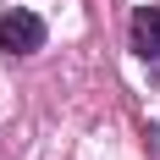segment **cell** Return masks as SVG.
I'll return each mask as SVG.
<instances>
[{"label": "cell", "mask_w": 160, "mask_h": 160, "mask_svg": "<svg viewBox=\"0 0 160 160\" xmlns=\"http://www.w3.org/2000/svg\"><path fill=\"white\" fill-rule=\"evenodd\" d=\"M0 50L6 55H39L44 50V17H33V11H6L0 17Z\"/></svg>", "instance_id": "1"}, {"label": "cell", "mask_w": 160, "mask_h": 160, "mask_svg": "<svg viewBox=\"0 0 160 160\" xmlns=\"http://www.w3.org/2000/svg\"><path fill=\"white\" fill-rule=\"evenodd\" d=\"M132 55L160 66V6H138L132 11Z\"/></svg>", "instance_id": "2"}]
</instances>
